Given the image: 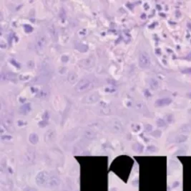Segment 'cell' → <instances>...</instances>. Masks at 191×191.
I'll return each instance as SVG.
<instances>
[{
    "label": "cell",
    "mask_w": 191,
    "mask_h": 191,
    "mask_svg": "<svg viewBox=\"0 0 191 191\" xmlns=\"http://www.w3.org/2000/svg\"><path fill=\"white\" fill-rule=\"evenodd\" d=\"M83 85L82 83H80L78 87H77V89L80 91H85L86 89L89 88L90 89V86H91V82L88 81H86L85 82H83Z\"/></svg>",
    "instance_id": "cell-1"
}]
</instances>
